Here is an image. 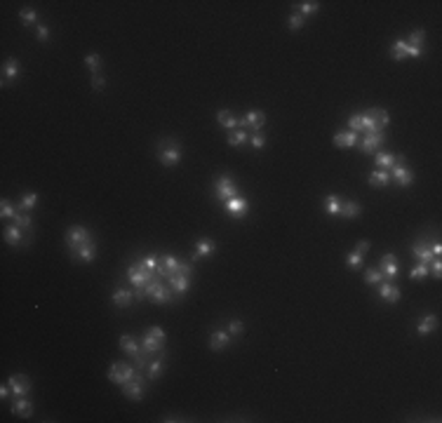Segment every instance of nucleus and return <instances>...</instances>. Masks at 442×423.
Segmentation results:
<instances>
[{"instance_id":"nucleus-42","label":"nucleus","mask_w":442,"mask_h":423,"mask_svg":"<svg viewBox=\"0 0 442 423\" xmlns=\"http://www.w3.org/2000/svg\"><path fill=\"white\" fill-rule=\"evenodd\" d=\"M318 7H320V3L306 0V3H299V12L301 14H313V12H318Z\"/></svg>"},{"instance_id":"nucleus-20","label":"nucleus","mask_w":442,"mask_h":423,"mask_svg":"<svg viewBox=\"0 0 442 423\" xmlns=\"http://www.w3.org/2000/svg\"><path fill=\"white\" fill-rule=\"evenodd\" d=\"M357 139H360V136H357L353 129H348V132H337V134H334V144H337L339 148H353V146H357Z\"/></svg>"},{"instance_id":"nucleus-54","label":"nucleus","mask_w":442,"mask_h":423,"mask_svg":"<svg viewBox=\"0 0 442 423\" xmlns=\"http://www.w3.org/2000/svg\"><path fill=\"white\" fill-rule=\"evenodd\" d=\"M430 251H433V257H440V254H442V245H440V242H433V245H430Z\"/></svg>"},{"instance_id":"nucleus-17","label":"nucleus","mask_w":442,"mask_h":423,"mask_svg":"<svg viewBox=\"0 0 442 423\" xmlns=\"http://www.w3.org/2000/svg\"><path fill=\"white\" fill-rule=\"evenodd\" d=\"M165 282L172 287L174 294H186V292H188V287H190V277L184 275V273H174V275H170Z\"/></svg>"},{"instance_id":"nucleus-52","label":"nucleus","mask_w":442,"mask_h":423,"mask_svg":"<svg viewBox=\"0 0 442 423\" xmlns=\"http://www.w3.org/2000/svg\"><path fill=\"white\" fill-rule=\"evenodd\" d=\"M47 38H49V31H47V29H45L43 24H38V40H40V43H45Z\"/></svg>"},{"instance_id":"nucleus-45","label":"nucleus","mask_w":442,"mask_h":423,"mask_svg":"<svg viewBox=\"0 0 442 423\" xmlns=\"http://www.w3.org/2000/svg\"><path fill=\"white\" fill-rule=\"evenodd\" d=\"M250 144H252L257 151H261V148L266 146V136L261 134V132H254V134H250Z\"/></svg>"},{"instance_id":"nucleus-24","label":"nucleus","mask_w":442,"mask_h":423,"mask_svg":"<svg viewBox=\"0 0 442 423\" xmlns=\"http://www.w3.org/2000/svg\"><path fill=\"white\" fill-rule=\"evenodd\" d=\"M228 344H231V334L228 331H214L209 336V348L212 350H224Z\"/></svg>"},{"instance_id":"nucleus-11","label":"nucleus","mask_w":442,"mask_h":423,"mask_svg":"<svg viewBox=\"0 0 442 423\" xmlns=\"http://www.w3.org/2000/svg\"><path fill=\"white\" fill-rule=\"evenodd\" d=\"M226 212H228V216H233V219H245L247 212H250V203H247L242 195L231 198V200H226Z\"/></svg>"},{"instance_id":"nucleus-51","label":"nucleus","mask_w":442,"mask_h":423,"mask_svg":"<svg viewBox=\"0 0 442 423\" xmlns=\"http://www.w3.org/2000/svg\"><path fill=\"white\" fill-rule=\"evenodd\" d=\"M104 85H106V78L101 73H94L92 75V87L94 90H104Z\"/></svg>"},{"instance_id":"nucleus-36","label":"nucleus","mask_w":442,"mask_h":423,"mask_svg":"<svg viewBox=\"0 0 442 423\" xmlns=\"http://www.w3.org/2000/svg\"><path fill=\"white\" fill-rule=\"evenodd\" d=\"M405 57H407V40L405 38H398L393 43V59L395 62H402Z\"/></svg>"},{"instance_id":"nucleus-30","label":"nucleus","mask_w":442,"mask_h":423,"mask_svg":"<svg viewBox=\"0 0 442 423\" xmlns=\"http://www.w3.org/2000/svg\"><path fill=\"white\" fill-rule=\"evenodd\" d=\"M216 120H219V125H224V127H228V129L238 127V116L231 113V110H219V113H216Z\"/></svg>"},{"instance_id":"nucleus-12","label":"nucleus","mask_w":442,"mask_h":423,"mask_svg":"<svg viewBox=\"0 0 442 423\" xmlns=\"http://www.w3.org/2000/svg\"><path fill=\"white\" fill-rule=\"evenodd\" d=\"M144 372H139L136 369V376L132 381H127V383H123V392H125V398L129 400H142V386H144Z\"/></svg>"},{"instance_id":"nucleus-26","label":"nucleus","mask_w":442,"mask_h":423,"mask_svg":"<svg viewBox=\"0 0 442 423\" xmlns=\"http://www.w3.org/2000/svg\"><path fill=\"white\" fill-rule=\"evenodd\" d=\"M435 327H437V315H424V318H419L417 331L421 334V336H426V334H430Z\"/></svg>"},{"instance_id":"nucleus-40","label":"nucleus","mask_w":442,"mask_h":423,"mask_svg":"<svg viewBox=\"0 0 442 423\" xmlns=\"http://www.w3.org/2000/svg\"><path fill=\"white\" fill-rule=\"evenodd\" d=\"M12 219H14V226L24 228V231H29V228H31V216L26 214V212H19V209H17V214H14Z\"/></svg>"},{"instance_id":"nucleus-3","label":"nucleus","mask_w":442,"mask_h":423,"mask_svg":"<svg viewBox=\"0 0 442 423\" xmlns=\"http://www.w3.org/2000/svg\"><path fill=\"white\" fill-rule=\"evenodd\" d=\"M158 160H160V162H162L165 167L177 165L179 160H181V146H179L174 139H167L165 144L160 146V151H158Z\"/></svg>"},{"instance_id":"nucleus-33","label":"nucleus","mask_w":442,"mask_h":423,"mask_svg":"<svg viewBox=\"0 0 442 423\" xmlns=\"http://www.w3.org/2000/svg\"><path fill=\"white\" fill-rule=\"evenodd\" d=\"M196 254L198 257H212L214 254V249H216V245L212 242V240H198L196 242Z\"/></svg>"},{"instance_id":"nucleus-18","label":"nucleus","mask_w":442,"mask_h":423,"mask_svg":"<svg viewBox=\"0 0 442 423\" xmlns=\"http://www.w3.org/2000/svg\"><path fill=\"white\" fill-rule=\"evenodd\" d=\"M381 273H383V277H395L398 275V257L395 254H386V257H381V264H379Z\"/></svg>"},{"instance_id":"nucleus-49","label":"nucleus","mask_w":442,"mask_h":423,"mask_svg":"<svg viewBox=\"0 0 442 423\" xmlns=\"http://www.w3.org/2000/svg\"><path fill=\"white\" fill-rule=\"evenodd\" d=\"M21 19L31 26V24H36V21H38V12H36V10H29V7H26V10H21Z\"/></svg>"},{"instance_id":"nucleus-50","label":"nucleus","mask_w":442,"mask_h":423,"mask_svg":"<svg viewBox=\"0 0 442 423\" xmlns=\"http://www.w3.org/2000/svg\"><path fill=\"white\" fill-rule=\"evenodd\" d=\"M428 270H430V273H433L435 277H440V275H442V261H440V259H437V257L433 259V261L428 264Z\"/></svg>"},{"instance_id":"nucleus-8","label":"nucleus","mask_w":442,"mask_h":423,"mask_svg":"<svg viewBox=\"0 0 442 423\" xmlns=\"http://www.w3.org/2000/svg\"><path fill=\"white\" fill-rule=\"evenodd\" d=\"M264 123H266V113H264V110H250L247 116L238 118L240 129L250 127V129H252V134H254V132H259L261 127H264Z\"/></svg>"},{"instance_id":"nucleus-46","label":"nucleus","mask_w":442,"mask_h":423,"mask_svg":"<svg viewBox=\"0 0 442 423\" xmlns=\"http://www.w3.org/2000/svg\"><path fill=\"white\" fill-rule=\"evenodd\" d=\"M0 209H3V212H0V216H3V219H10V216L17 214V209L12 207V203H10V200H3V203H0Z\"/></svg>"},{"instance_id":"nucleus-4","label":"nucleus","mask_w":442,"mask_h":423,"mask_svg":"<svg viewBox=\"0 0 442 423\" xmlns=\"http://www.w3.org/2000/svg\"><path fill=\"white\" fill-rule=\"evenodd\" d=\"M136 376V367H129L127 362H113L108 369V379L118 386H123L127 381H132Z\"/></svg>"},{"instance_id":"nucleus-23","label":"nucleus","mask_w":442,"mask_h":423,"mask_svg":"<svg viewBox=\"0 0 442 423\" xmlns=\"http://www.w3.org/2000/svg\"><path fill=\"white\" fill-rule=\"evenodd\" d=\"M360 212H363L360 203H355V200H341V212H339V216H344V219H355V216H360Z\"/></svg>"},{"instance_id":"nucleus-47","label":"nucleus","mask_w":442,"mask_h":423,"mask_svg":"<svg viewBox=\"0 0 442 423\" xmlns=\"http://www.w3.org/2000/svg\"><path fill=\"white\" fill-rule=\"evenodd\" d=\"M303 24H306V21H303V14H292V17H289V29H292V31L303 29Z\"/></svg>"},{"instance_id":"nucleus-2","label":"nucleus","mask_w":442,"mask_h":423,"mask_svg":"<svg viewBox=\"0 0 442 423\" xmlns=\"http://www.w3.org/2000/svg\"><path fill=\"white\" fill-rule=\"evenodd\" d=\"M142 348L148 350L151 355H153V353H160V350H165V331L160 329V327H151L142 339Z\"/></svg>"},{"instance_id":"nucleus-38","label":"nucleus","mask_w":442,"mask_h":423,"mask_svg":"<svg viewBox=\"0 0 442 423\" xmlns=\"http://www.w3.org/2000/svg\"><path fill=\"white\" fill-rule=\"evenodd\" d=\"M139 264H142V268L148 270V273H158L160 259L158 257H144V259H139Z\"/></svg>"},{"instance_id":"nucleus-14","label":"nucleus","mask_w":442,"mask_h":423,"mask_svg":"<svg viewBox=\"0 0 442 423\" xmlns=\"http://www.w3.org/2000/svg\"><path fill=\"white\" fill-rule=\"evenodd\" d=\"M383 132H369V134H365L363 139H357V144H360V151L363 153H374L376 148L383 144Z\"/></svg>"},{"instance_id":"nucleus-22","label":"nucleus","mask_w":442,"mask_h":423,"mask_svg":"<svg viewBox=\"0 0 442 423\" xmlns=\"http://www.w3.org/2000/svg\"><path fill=\"white\" fill-rule=\"evenodd\" d=\"M12 414H17V416H21V418H29L33 414V402L26 398H17L12 405Z\"/></svg>"},{"instance_id":"nucleus-41","label":"nucleus","mask_w":442,"mask_h":423,"mask_svg":"<svg viewBox=\"0 0 442 423\" xmlns=\"http://www.w3.org/2000/svg\"><path fill=\"white\" fill-rule=\"evenodd\" d=\"M426 275H428V266L426 264H419V266H414V268L409 270L411 280H421V277H426Z\"/></svg>"},{"instance_id":"nucleus-16","label":"nucleus","mask_w":442,"mask_h":423,"mask_svg":"<svg viewBox=\"0 0 442 423\" xmlns=\"http://www.w3.org/2000/svg\"><path fill=\"white\" fill-rule=\"evenodd\" d=\"M411 251H414V257L419 259V264H426L428 266L430 261H433V251H430V245H428V240H417V242H414V247H411Z\"/></svg>"},{"instance_id":"nucleus-55","label":"nucleus","mask_w":442,"mask_h":423,"mask_svg":"<svg viewBox=\"0 0 442 423\" xmlns=\"http://www.w3.org/2000/svg\"><path fill=\"white\" fill-rule=\"evenodd\" d=\"M407 57H421V49H419V47H409V45H407Z\"/></svg>"},{"instance_id":"nucleus-31","label":"nucleus","mask_w":442,"mask_h":423,"mask_svg":"<svg viewBox=\"0 0 442 423\" xmlns=\"http://www.w3.org/2000/svg\"><path fill=\"white\" fill-rule=\"evenodd\" d=\"M132 292H127V289H116V294H113V303H116L118 308H127L129 303H132Z\"/></svg>"},{"instance_id":"nucleus-1","label":"nucleus","mask_w":442,"mask_h":423,"mask_svg":"<svg viewBox=\"0 0 442 423\" xmlns=\"http://www.w3.org/2000/svg\"><path fill=\"white\" fill-rule=\"evenodd\" d=\"M134 296L139 301L151 299V301H155V303H172V301H174L172 287H170V285H167V282L162 280L160 275H155L153 280H148L144 287H136Z\"/></svg>"},{"instance_id":"nucleus-56","label":"nucleus","mask_w":442,"mask_h":423,"mask_svg":"<svg viewBox=\"0 0 442 423\" xmlns=\"http://www.w3.org/2000/svg\"><path fill=\"white\" fill-rule=\"evenodd\" d=\"M10 390H12V388H10V383H7V386H3V388H0V398L5 400L7 395H10Z\"/></svg>"},{"instance_id":"nucleus-34","label":"nucleus","mask_w":442,"mask_h":423,"mask_svg":"<svg viewBox=\"0 0 442 423\" xmlns=\"http://www.w3.org/2000/svg\"><path fill=\"white\" fill-rule=\"evenodd\" d=\"M38 205V193H26L24 198H21V203H19V212H31L33 207Z\"/></svg>"},{"instance_id":"nucleus-29","label":"nucleus","mask_w":442,"mask_h":423,"mask_svg":"<svg viewBox=\"0 0 442 423\" xmlns=\"http://www.w3.org/2000/svg\"><path fill=\"white\" fill-rule=\"evenodd\" d=\"M162 367H165V350H160L158 357L148 362V379H158Z\"/></svg>"},{"instance_id":"nucleus-13","label":"nucleus","mask_w":442,"mask_h":423,"mask_svg":"<svg viewBox=\"0 0 442 423\" xmlns=\"http://www.w3.org/2000/svg\"><path fill=\"white\" fill-rule=\"evenodd\" d=\"M71 254H73L78 261H85V264H92L94 259H97V245H94V240H87V242H82L80 247H75V249H71Z\"/></svg>"},{"instance_id":"nucleus-39","label":"nucleus","mask_w":442,"mask_h":423,"mask_svg":"<svg viewBox=\"0 0 442 423\" xmlns=\"http://www.w3.org/2000/svg\"><path fill=\"white\" fill-rule=\"evenodd\" d=\"M365 282L367 285H379V282H383V273L376 268H367L365 270Z\"/></svg>"},{"instance_id":"nucleus-10","label":"nucleus","mask_w":442,"mask_h":423,"mask_svg":"<svg viewBox=\"0 0 442 423\" xmlns=\"http://www.w3.org/2000/svg\"><path fill=\"white\" fill-rule=\"evenodd\" d=\"M7 383H10V388H12V395L14 398H26L29 392H31V379L26 374H14L7 379Z\"/></svg>"},{"instance_id":"nucleus-7","label":"nucleus","mask_w":442,"mask_h":423,"mask_svg":"<svg viewBox=\"0 0 442 423\" xmlns=\"http://www.w3.org/2000/svg\"><path fill=\"white\" fill-rule=\"evenodd\" d=\"M214 190H216V198L219 200H231V198H238V186H235V181L231 177H221V179H216L214 181Z\"/></svg>"},{"instance_id":"nucleus-37","label":"nucleus","mask_w":442,"mask_h":423,"mask_svg":"<svg viewBox=\"0 0 442 423\" xmlns=\"http://www.w3.org/2000/svg\"><path fill=\"white\" fill-rule=\"evenodd\" d=\"M424 40H426V31L417 29V31H411V33H409V40H407V45H409V47H419V49H421Z\"/></svg>"},{"instance_id":"nucleus-5","label":"nucleus","mask_w":442,"mask_h":423,"mask_svg":"<svg viewBox=\"0 0 442 423\" xmlns=\"http://www.w3.org/2000/svg\"><path fill=\"white\" fill-rule=\"evenodd\" d=\"M388 174H391V179H393L398 186H402V188H407V186L414 184V172H411L409 167L402 162V155H400L398 162H395V165L388 170Z\"/></svg>"},{"instance_id":"nucleus-48","label":"nucleus","mask_w":442,"mask_h":423,"mask_svg":"<svg viewBox=\"0 0 442 423\" xmlns=\"http://www.w3.org/2000/svg\"><path fill=\"white\" fill-rule=\"evenodd\" d=\"M85 64H87V68H92L94 73L99 71V64H101V57L99 54H87L85 57Z\"/></svg>"},{"instance_id":"nucleus-28","label":"nucleus","mask_w":442,"mask_h":423,"mask_svg":"<svg viewBox=\"0 0 442 423\" xmlns=\"http://www.w3.org/2000/svg\"><path fill=\"white\" fill-rule=\"evenodd\" d=\"M398 158H400L398 153H386V151H379V153L374 155L376 165H379L381 170H391V167H393L395 162H398Z\"/></svg>"},{"instance_id":"nucleus-25","label":"nucleus","mask_w":442,"mask_h":423,"mask_svg":"<svg viewBox=\"0 0 442 423\" xmlns=\"http://www.w3.org/2000/svg\"><path fill=\"white\" fill-rule=\"evenodd\" d=\"M120 348H123L127 355L136 357V355H139V350H142V344H136L134 336H127V334H123V336H120Z\"/></svg>"},{"instance_id":"nucleus-53","label":"nucleus","mask_w":442,"mask_h":423,"mask_svg":"<svg viewBox=\"0 0 442 423\" xmlns=\"http://www.w3.org/2000/svg\"><path fill=\"white\" fill-rule=\"evenodd\" d=\"M369 247H372V245H369V240H360V242L355 245V251H357V254H365Z\"/></svg>"},{"instance_id":"nucleus-44","label":"nucleus","mask_w":442,"mask_h":423,"mask_svg":"<svg viewBox=\"0 0 442 423\" xmlns=\"http://www.w3.org/2000/svg\"><path fill=\"white\" fill-rule=\"evenodd\" d=\"M242 331H245V325H242L240 320H231V322H228V334H231V336H240Z\"/></svg>"},{"instance_id":"nucleus-15","label":"nucleus","mask_w":442,"mask_h":423,"mask_svg":"<svg viewBox=\"0 0 442 423\" xmlns=\"http://www.w3.org/2000/svg\"><path fill=\"white\" fill-rule=\"evenodd\" d=\"M3 238H5L7 245H12V247H26L29 242H31V238H24V228H19V226L5 228Z\"/></svg>"},{"instance_id":"nucleus-6","label":"nucleus","mask_w":442,"mask_h":423,"mask_svg":"<svg viewBox=\"0 0 442 423\" xmlns=\"http://www.w3.org/2000/svg\"><path fill=\"white\" fill-rule=\"evenodd\" d=\"M155 275H158V273H148V270H144L139 261H134V264L127 266V277H129V285H132V287H144V285H146L148 280H153Z\"/></svg>"},{"instance_id":"nucleus-43","label":"nucleus","mask_w":442,"mask_h":423,"mask_svg":"<svg viewBox=\"0 0 442 423\" xmlns=\"http://www.w3.org/2000/svg\"><path fill=\"white\" fill-rule=\"evenodd\" d=\"M346 264H348L353 270L360 268V266H363V254H357V251H350L348 257H346Z\"/></svg>"},{"instance_id":"nucleus-35","label":"nucleus","mask_w":442,"mask_h":423,"mask_svg":"<svg viewBox=\"0 0 442 423\" xmlns=\"http://www.w3.org/2000/svg\"><path fill=\"white\" fill-rule=\"evenodd\" d=\"M245 141H250V134H247L245 129H233V132L228 134V144H231V146H242Z\"/></svg>"},{"instance_id":"nucleus-21","label":"nucleus","mask_w":442,"mask_h":423,"mask_svg":"<svg viewBox=\"0 0 442 423\" xmlns=\"http://www.w3.org/2000/svg\"><path fill=\"white\" fill-rule=\"evenodd\" d=\"M17 78H19V62L17 59H5V66H3V85H10Z\"/></svg>"},{"instance_id":"nucleus-9","label":"nucleus","mask_w":442,"mask_h":423,"mask_svg":"<svg viewBox=\"0 0 442 423\" xmlns=\"http://www.w3.org/2000/svg\"><path fill=\"white\" fill-rule=\"evenodd\" d=\"M87 240H92V235H90V231H87L85 226H71L66 231V245H68V249H75V247H80L82 242H87Z\"/></svg>"},{"instance_id":"nucleus-27","label":"nucleus","mask_w":442,"mask_h":423,"mask_svg":"<svg viewBox=\"0 0 442 423\" xmlns=\"http://www.w3.org/2000/svg\"><path fill=\"white\" fill-rule=\"evenodd\" d=\"M388 181H391L388 170H374V172L369 174V184L374 186V188H386Z\"/></svg>"},{"instance_id":"nucleus-19","label":"nucleus","mask_w":442,"mask_h":423,"mask_svg":"<svg viewBox=\"0 0 442 423\" xmlns=\"http://www.w3.org/2000/svg\"><path fill=\"white\" fill-rule=\"evenodd\" d=\"M379 296L388 303H398L400 301V289L395 287L393 282H379Z\"/></svg>"},{"instance_id":"nucleus-32","label":"nucleus","mask_w":442,"mask_h":423,"mask_svg":"<svg viewBox=\"0 0 442 423\" xmlns=\"http://www.w3.org/2000/svg\"><path fill=\"white\" fill-rule=\"evenodd\" d=\"M325 212L332 216H339V212H341V198L339 195H327L325 198Z\"/></svg>"}]
</instances>
